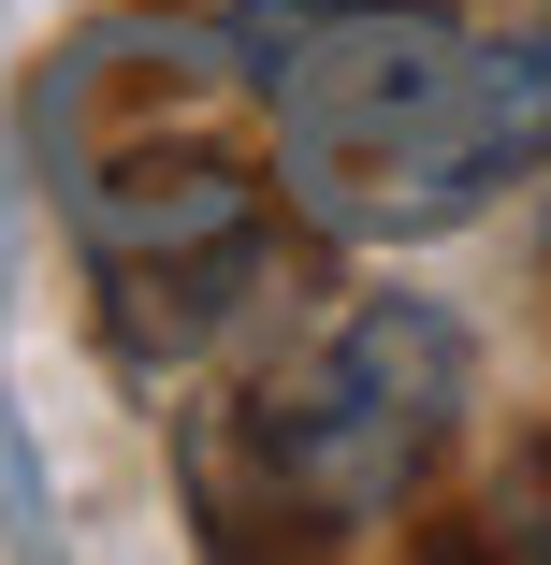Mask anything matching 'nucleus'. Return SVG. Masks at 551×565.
<instances>
[{"label": "nucleus", "instance_id": "nucleus-1", "mask_svg": "<svg viewBox=\"0 0 551 565\" xmlns=\"http://www.w3.org/2000/svg\"><path fill=\"white\" fill-rule=\"evenodd\" d=\"M233 73L276 117V174L335 247H435L522 174L479 30L435 0H233Z\"/></svg>", "mask_w": 551, "mask_h": 565}, {"label": "nucleus", "instance_id": "nucleus-2", "mask_svg": "<svg viewBox=\"0 0 551 565\" xmlns=\"http://www.w3.org/2000/svg\"><path fill=\"white\" fill-rule=\"evenodd\" d=\"M465 420V333L378 290L363 319H335V349H319L290 392H262V435H276V479L305 508H335V522H378L435 449H451Z\"/></svg>", "mask_w": 551, "mask_h": 565}]
</instances>
